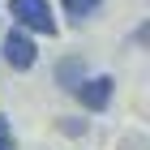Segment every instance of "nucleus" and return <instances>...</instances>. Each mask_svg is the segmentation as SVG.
<instances>
[{"label":"nucleus","mask_w":150,"mask_h":150,"mask_svg":"<svg viewBox=\"0 0 150 150\" xmlns=\"http://www.w3.org/2000/svg\"><path fill=\"white\" fill-rule=\"evenodd\" d=\"M9 17L22 26V30L56 35V17H52V4H47V0H9Z\"/></svg>","instance_id":"obj_1"},{"label":"nucleus","mask_w":150,"mask_h":150,"mask_svg":"<svg viewBox=\"0 0 150 150\" xmlns=\"http://www.w3.org/2000/svg\"><path fill=\"white\" fill-rule=\"evenodd\" d=\"M35 39L26 35V30H9V39H4V60H9V69L26 73V69H35Z\"/></svg>","instance_id":"obj_2"},{"label":"nucleus","mask_w":150,"mask_h":150,"mask_svg":"<svg viewBox=\"0 0 150 150\" xmlns=\"http://www.w3.org/2000/svg\"><path fill=\"white\" fill-rule=\"evenodd\" d=\"M112 90H116L112 77H90V81H77L73 86V94L81 99V107H90V112H103L107 99H112Z\"/></svg>","instance_id":"obj_3"},{"label":"nucleus","mask_w":150,"mask_h":150,"mask_svg":"<svg viewBox=\"0 0 150 150\" xmlns=\"http://www.w3.org/2000/svg\"><path fill=\"white\" fill-rule=\"evenodd\" d=\"M56 77H60V86H64V90H73V86L81 81V60H64V64L56 69Z\"/></svg>","instance_id":"obj_4"},{"label":"nucleus","mask_w":150,"mask_h":150,"mask_svg":"<svg viewBox=\"0 0 150 150\" xmlns=\"http://www.w3.org/2000/svg\"><path fill=\"white\" fill-rule=\"evenodd\" d=\"M64 9H69V17L81 22V17H90V13L99 9V0H64Z\"/></svg>","instance_id":"obj_5"},{"label":"nucleus","mask_w":150,"mask_h":150,"mask_svg":"<svg viewBox=\"0 0 150 150\" xmlns=\"http://www.w3.org/2000/svg\"><path fill=\"white\" fill-rule=\"evenodd\" d=\"M0 150H13V129H9L4 116H0Z\"/></svg>","instance_id":"obj_6"}]
</instances>
